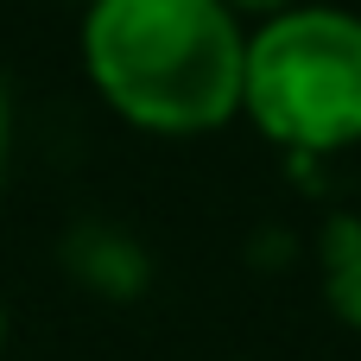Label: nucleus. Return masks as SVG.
<instances>
[{
  "mask_svg": "<svg viewBox=\"0 0 361 361\" xmlns=\"http://www.w3.org/2000/svg\"><path fill=\"white\" fill-rule=\"evenodd\" d=\"M82 63L133 127L203 133L241 108L247 38L222 0H95Z\"/></svg>",
  "mask_w": 361,
  "mask_h": 361,
  "instance_id": "obj_1",
  "label": "nucleus"
},
{
  "mask_svg": "<svg viewBox=\"0 0 361 361\" xmlns=\"http://www.w3.org/2000/svg\"><path fill=\"white\" fill-rule=\"evenodd\" d=\"M241 108L292 152H336L361 140V19L336 6L279 13L247 38Z\"/></svg>",
  "mask_w": 361,
  "mask_h": 361,
  "instance_id": "obj_2",
  "label": "nucleus"
},
{
  "mask_svg": "<svg viewBox=\"0 0 361 361\" xmlns=\"http://www.w3.org/2000/svg\"><path fill=\"white\" fill-rule=\"evenodd\" d=\"M324 292H330L336 317L361 330V222L355 216H336L324 228Z\"/></svg>",
  "mask_w": 361,
  "mask_h": 361,
  "instance_id": "obj_3",
  "label": "nucleus"
},
{
  "mask_svg": "<svg viewBox=\"0 0 361 361\" xmlns=\"http://www.w3.org/2000/svg\"><path fill=\"white\" fill-rule=\"evenodd\" d=\"M222 6H228V13H235V6H241V13H273V19H279L292 0H222Z\"/></svg>",
  "mask_w": 361,
  "mask_h": 361,
  "instance_id": "obj_4",
  "label": "nucleus"
},
{
  "mask_svg": "<svg viewBox=\"0 0 361 361\" xmlns=\"http://www.w3.org/2000/svg\"><path fill=\"white\" fill-rule=\"evenodd\" d=\"M0 159H6V89H0Z\"/></svg>",
  "mask_w": 361,
  "mask_h": 361,
  "instance_id": "obj_5",
  "label": "nucleus"
},
{
  "mask_svg": "<svg viewBox=\"0 0 361 361\" xmlns=\"http://www.w3.org/2000/svg\"><path fill=\"white\" fill-rule=\"evenodd\" d=\"M89 6H95V0H89Z\"/></svg>",
  "mask_w": 361,
  "mask_h": 361,
  "instance_id": "obj_6",
  "label": "nucleus"
}]
</instances>
